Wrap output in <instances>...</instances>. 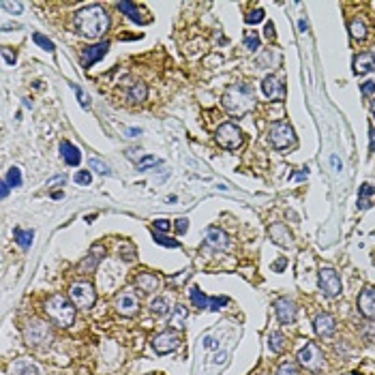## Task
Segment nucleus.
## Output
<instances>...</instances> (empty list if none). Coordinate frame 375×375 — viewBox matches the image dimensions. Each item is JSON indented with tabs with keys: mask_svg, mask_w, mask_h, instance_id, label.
Segmentation results:
<instances>
[{
	"mask_svg": "<svg viewBox=\"0 0 375 375\" xmlns=\"http://www.w3.org/2000/svg\"><path fill=\"white\" fill-rule=\"evenodd\" d=\"M11 373L13 375H39V369L30 360H17L11 365Z\"/></svg>",
	"mask_w": 375,
	"mask_h": 375,
	"instance_id": "393cba45",
	"label": "nucleus"
},
{
	"mask_svg": "<svg viewBox=\"0 0 375 375\" xmlns=\"http://www.w3.org/2000/svg\"><path fill=\"white\" fill-rule=\"evenodd\" d=\"M116 7H118V11H122V13H125L127 17L135 20L137 24H146V20H142V17H139V7H135L133 2H127V0H122V2H118Z\"/></svg>",
	"mask_w": 375,
	"mask_h": 375,
	"instance_id": "a878e982",
	"label": "nucleus"
},
{
	"mask_svg": "<svg viewBox=\"0 0 375 375\" xmlns=\"http://www.w3.org/2000/svg\"><path fill=\"white\" fill-rule=\"evenodd\" d=\"M270 238H272V242L279 244V247H290L292 244V234L283 223H277V225L270 227Z\"/></svg>",
	"mask_w": 375,
	"mask_h": 375,
	"instance_id": "412c9836",
	"label": "nucleus"
},
{
	"mask_svg": "<svg viewBox=\"0 0 375 375\" xmlns=\"http://www.w3.org/2000/svg\"><path fill=\"white\" fill-rule=\"evenodd\" d=\"M189 294H191V302H193V307H197V309H208L210 298H208V296H204L200 288H191V290H189Z\"/></svg>",
	"mask_w": 375,
	"mask_h": 375,
	"instance_id": "c756f323",
	"label": "nucleus"
},
{
	"mask_svg": "<svg viewBox=\"0 0 375 375\" xmlns=\"http://www.w3.org/2000/svg\"><path fill=\"white\" fill-rule=\"evenodd\" d=\"M204 242H206L210 249L221 251V249L227 247V242H230V240H227V234H225V232L216 230V227H210V230L206 232V238H204Z\"/></svg>",
	"mask_w": 375,
	"mask_h": 375,
	"instance_id": "a211bd4d",
	"label": "nucleus"
},
{
	"mask_svg": "<svg viewBox=\"0 0 375 375\" xmlns=\"http://www.w3.org/2000/svg\"><path fill=\"white\" fill-rule=\"evenodd\" d=\"M2 58H4V62H7V64H15V60H17L15 56H11L9 48H4V50H2Z\"/></svg>",
	"mask_w": 375,
	"mask_h": 375,
	"instance_id": "8fccbe9b",
	"label": "nucleus"
},
{
	"mask_svg": "<svg viewBox=\"0 0 375 375\" xmlns=\"http://www.w3.org/2000/svg\"><path fill=\"white\" fill-rule=\"evenodd\" d=\"M268 142L272 144V148L285 150L296 144V133L288 122H274L270 127V131H268Z\"/></svg>",
	"mask_w": 375,
	"mask_h": 375,
	"instance_id": "39448f33",
	"label": "nucleus"
},
{
	"mask_svg": "<svg viewBox=\"0 0 375 375\" xmlns=\"http://www.w3.org/2000/svg\"><path fill=\"white\" fill-rule=\"evenodd\" d=\"M313 328H315V335H318V337L328 339V337L335 335V330H337V321H335V318H332V315L320 313L318 318H315V321H313Z\"/></svg>",
	"mask_w": 375,
	"mask_h": 375,
	"instance_id": "dca6fc26",
	"label": "nucleus"
},
{
	"mask_svg": "<svg viewBox=\"0 0 375 375\" xmlns=\"http://www.w3.org/2000/svg\"><path fill=\"white\" fill-rule=\"evenodd\" d=\"M13 236H15V242L20 244L22 249H28L32 244V240H34V232L32 230H20V227H17Z\"/></svg>",
	"mask_w": 375,
	"mask_h": 375,
	"instance_id": "cd10ccee",
	"label": "nucleus"
},
{
	"mask_svg": "<svg viewBox=\"0 0 375 375\" xmlns=\"http://www.w3.org/2000/svg\"><path fill=\"white\" fill-rule=\"evenodd\" d=\"M146 97H148V88H146V84H135L129 88V99H131L133 103H144Z\"/></svg>",
	"mask_w": 375,
	"mask_h": 375,
	"instance_id": "c85d7f7f",
	"label": "nucleus"
},
{
	"mask_svg": "<svg viewBox=\"0 0 375 375\" xmlns=\"http://www.w3.org/2000/svg\"><path fill=\"white\" fill-rule=\"evenodd\" d=\"M24 337L30 345H43V343H52V328L50 324L41 320H32L28 321L24 328Z\"/></svg>",
	"mask_w": 375,
	"mask_h": 375,
	"instance_id": "6e6552de",
	"label": "nucleus"
},
{
	"mask_svg": "<svg viewBox=\"0 0 375 375\" xmlns=\"http://www.w3.org/2000/svg\"><path fill=\"white\" fill-rule=\"evenodd\" d=\"M304 178H309V169H302V172H298L292 176V180H304Z\"/></svg>",
	"mask_w": 375,
	"mask_h": 375,
	"instance_id": "603ef678",
	"label": "nucleus"
},
{
	"mask_svg": "<svg viewBox=\"0 0 375 375\" xmlns=\"http://www.w3.org/2000/svg\"><path fill=\"white\" fill-rule=\"evenodd\" d=\"M157 163H159V159H157V157H144V159L142 161H139L137 163V169H139V172H146V169H148L150 165H157Z\"/></svg>",
	"mask_w": 375,
	"mask_h": 375,
	"instance_id": "c03bdc74",
	"label": "nucleus"
},
{
	"mask_svg": "<svg viewBox=\"0 0 375 375\" xmlns=\"http://www.w3.org/2000/svg\"><path fill=\"white\" fill-rule=\"evenodd\" d=\"M75 28L86 39H101L109 28V15L101 4H90L75 13Z\"/></svg>",
	"mask_w": 375,
	"mask_h": 375,
	"instance_id": "f257e3e1",
	"label": "nucleus"
},
{
	"mask_svg": "<svg viewBox=\"0 0 375 375\" xmlns=\"http://www.w3.org/2000/svg\"><path fill=\"white\" fill-rule=\"evenodd\" d=\"M264 17H266L264 9H255V11H251V13L244 17V22H247V24H260V22H264Z\"/></svg>",
	"mask_w": 375,
	"mask_h": 375,
	"instance_id": "4c0bfd02",
	"label": "nucleus"
},
{
	"mask_svg": "<svg viewBox=\"0 0 375 375\" xmlns=\"http://www.w3.org/2000/svg\"><path fill=\"white\" fill-rule=\"evenodd\" d=\"M227 302H230V298H227V296H213V298H210L208 309H210V311H221Z\"/></svg>",
	"mask_w": 375,
	"mask_h": 375,
	"instance_id": "e433bc0d",
	"label": "nucleus"
},
{
	"mask_svg": "<svg viewBox=\"0 0 375 375\" xmlns=\"http://www.w3.org/2000/svg\"><path fill=\"white\" fill-rule=\"evenodd\" d=\"M349 32H351V37H354V39L362 41V39L367 37V26H365V22H362V20H351V22H349Z\"/></svg>",
	"mask_w": 375,
	"mask_h": 375,
	"instance_id": "2f4dec72",
	"label": "nucleus"
},
{
	"mask_svg": "<svg viewBox=\"0 0 375 375\" xmlns=\"http://www.w3.org/2000/svg\"><path fill=\"white\" fill-rule=\"evenodd\" d=\"M268 345H270V349L274 351V354H283L285 345H288L285 335L283 332H270V337H268Z\"/></svg>",
	"mask_w": 375,
	"mask_h": 375,
	"instance_id": "bb28decb",
	"label": "nucleus"
},
{
	"mask_svg": "<svg viewBox=\"0 0 375 375\" xmlns=\"http://www.w3.org/2000/svg\"><path fill=\"white\" fill-rule=\"evenodd\" d=\"M139 309V300L135 296V292L133 290H125L120 292L118 296H116V311H118L120 315H125V318H131V315H135Z\"/></svg>",
	"mask_w": 375,
	"mask_h": 375,
	"instance_id": "9b49d317",
	"label": "nucleus"
},
{
	"mask_svg": "<svg viewBox=\"0 0 375 375\" xmlns=\"http://www.w3.org/2000/svg\"><path fill=\"white\" fill-rule=\"evenodd\" d=\"M371 197H375V187H371L369 183H365V185L360 187V191H358V210L371 208V204H373Z\"/></svg>",
	"mask_w": 375,
	"mask_h": 375,
	"instance_id": "b1692460",
	"label": "nucleus"
},
{
	"mask_svg": "<svg viewBox=\"0 0 375 375\" xmlns=\"http://www.w3.org/2000/svg\"><path fill=\"white\" fill-rule=\"evenodd\" d=\"M358 311L369 320H375V288L367 285L358 294Z\"/></svg>",
	"mask_w": 375,
	"mask_h": 375,
	"instance_id": "4468645a",
	"label": "nucleus"
},
{
	"mask_svg": "<svg viewBox=\"0 0 375 375\" xmlns=\"http://www.w3.org/2000/svg\"><path fill=\"white\" fill-rule=\"evenodd\" d=\"M150 311H152V313H157V315H165V313H169V300H167L165 296L155 298V300L150 302Z\"/></svg>",
	"mask_w": 375,
	"mask_h": 375,
	"instance_id": "7c9ffc66",
	"label": "nucleus"
},
{
	"mask_svg": "<svg viewBox=\"0 0 375 375\" xmlns=\"http://www.w3.org/2000/svg\"><path fill=\"white\" fill-rule=\"evenodd\" d=\"M371 152H375V129L371 131Z\"/></svg>",
	"mask_w": 375,
	"mask_h": 375,
	"instance_id": "bf43d9fd",
	"label": "nucleus"
},
{
	"mask_svg": "<svg viewBox=\"0 0 375 375\" xmlns=\"http://www.w3.org/2000/svg\"><path fill=\"white\" fill-rule=\"evenodd\" d=\"M298 28H300V32H307V22L300 20V24H298Z\"/></svg>",
	"mask_w": 375,
	"mask_h": 375,
	"instance_id": "052dcab7",
	"label": "nucleus"
},
{
	"mask_svg": "<svg viewBox=\"0 0 375 375\" xmlns=\"http://www.w3.org/2000/svg\"><path fill=\"white\" fill-rule=\"evenodd\" d=\"M107 50H109V41H99V43H95V45L84 48V54H81V62H84V67H92L97 60H101V58L107 54Z\"/></svg>",
	"mask_w": 375,
	"mask_h": 375,
	"instance_id": "2eb2a0df",
	"label": "nucleus"
},
{
	"mask_svg": "<svg viewBox=\"0 0 375 375\" xmlns=\"http://www.w3.org/2000/svg\"><path fill=\"white\" fill-rule=\"evenodd\" d=\"M187 320H189V311H187V307H183V304H176L174 311L169 313V321H167V324L180 330V328L187 326Z\"/></svg>",
	"mask_w": 375,
	"mask_h": 375,
	"instance_id": "5701e85b",
	"label": "nucleus"
},
{
	"mask_svg": "<svg viewBox=\"0 0 375 375\" xmlns=\"http://www.w3.org/2000/svg\"><path fill=\"white\" fill-rule=\"evenodd\" d=\"M152 238H155V242L161 244V247H169V249H178L180 247V242L176 238H167V236H163V234L155 232V236H152Z\"/></svg>",
	"mask_w": 375,
	"mask_h": 375,
	"instance_id": "f704fd0d",
	"label": "nucleus"
},
{
	"mask_svg": "<svg viewBox=\"0 0 375 375\" xmlns=\"http://www.w3.org/2000/svg\"><path fill=\"white\" fill-rule=\"evenodd\" d=\"M274 313H277V320L281 324L290 326V324H294V320H296V304L292 302L290 298H279V300L274 302Z\"/></svg>",
	"mask_w": 375,
	"mask_h": 375,
	"instance_id": "ddd939ff",
	"label": "nucleus"
},
{
	"mask_svg": "<svg viewBox=\"0 0 375 375\" xmlns=\"http://www.w3.org/2000/svg\"><path fill=\"white\" fill-rule=\"evenodd\" d=\"M264 34H266L268 39H274V24H272V22H268V24H266V30H264Z\"/></svg>",
	"mask_w": 375,
	"mask_h": 375,
	"instance_id": "3c124183",
	"label": "nucleus"
},
{
	"mask_svg": "<svg viewBox=\"0 0 375 375\" xmlns=\"http://www.w3.org/2000/svg\"><path fill=\"white\" fill-rule=\"evenodd\" d=\"M60 155H62V159L67 165H80V161H81V152L78 146H73L71 142H62L60 144Z\"/></svg>",
	"mask_w": 375,
	"mask_h": 375,
	"instance_id": "aec40b11",
	"label": "nucleus"
},
{
	"mask_svg": "<svg viewBox=\"0 0 375 375\" xmlns=\"http://www.w3.org/2000/svg\"><path fill=\"white\" fill-rule=\"evenodd\" d=\"M71 88L75 90V95H78V101H80L81 107H84V109L90 107V101H88V95H84V90H81V88H80L78 84H71Z\"/></svg>",
	"mask_w": 375,
	"mask_h": 375,
	"instance_id": "79ce46f5",
	"label": "nucleus"
},
{
	"mask_svg": "<svg viewBox=\"0 0 375 375\" xmlns=\"http://www.w3.org/2000/svg\"><path fill=\"white\" fill-rule=\"evenodd\" d=\"M277 375H300V369H298L296 362L285 360V362H281V367H279Z\"/></svg>",
	"mask_w": 375,
	"mask_h": 375,
	"instance_id": "72a5a7b5",
	"label": "nucleus"
},
{
	"mask_svg": "<svg viewBox=\"0 0 375 375\" xmlns=\"http://www.w3.org/2000/svg\"><path fill=\"white\" fill-rule=\"evenodd\" d=\"M330 163H332V167H335L337 172H341V169H343V163L339 161V157H332V159H330Z\"/></svg>",
	"mask_w": 375,
	"mask_h": 375,
	"instance_id": "864d4df0",
	"label": "nucleus"
},
{
	"mask_svg": "<svg viewBox=\"0 0 375 375\" xmlns=\"http://www.w3.org/2000/svg\"><path fill=\"white\" fill-rule=\"evenodd\" d=\"M32 41L39 45V48H43L45 52H54V43L45 37V34H41V32H32Z\"/></svg>",
	"mask_w": 375,
	"mask_h": 375,
	"instance_id": "c9c22d12",
	"label": "nucleus"
},
{
	"mask_svg": "<svg viewBox=\"0 0 375 375\" xmlns=\"http://www.w3.org/2000/svg\"><path fill=\"white\" fill-rule=\"evenodd\" d=\"M9 191H11V185L7 183V180H4V183H2V197H7Z\"/></svg>",
	"mask_w": 375,
	"mask_h": 375,
	"instance_id": "13d9d810",
	"label": "nucleus"
},
{
	"mask_svg": "<svg viewBox=\"0 0 375 375\" xmlns=\"http://www.w3.org/2000/svg\"><path fill=\"white\" fill-rule=\"evenodd\" d=\"M262 90H264V95L268 99H272V101H283L285 99V84L277 78V75H266L262 81Z\"/></svg>",
	"mask_w": 375,
	"mask_h": 375,
	"instance_id": "f8f14e48",
	"label": "nucleus"
},
{
	"mask_svg": "<svg viewBox=\"0 0 375 375\" xmlns=\"http://www.w3.org/2000/svg\"><path fill=\"white\" fill-rule=\"evenodd\" d=\"M223 107L232 116H244L255 107V92L249 84H232L223 92Z\"/></svg>",
	"mask_w": 375,
	"mask_h": 375,
	"instance_id": "f03ea898",
	"label": "nucleus"
},
{
	"mask_svg": "<svg viewBox=\"0 0 375 375\" xmlns=\"http://www.w3.org/2000/svg\"><path fill=\"white\" fill-rule=\"evenodd\" d=\"M103 255H105V249H103V244H92L90 253H88V260H84V262H81V268H84V270H90V272H95L97 264L103 260Z\"/></svg>",
	"mask_w": 375,
	"mask_h": 375,
	"instance_id": "4be33fe9",
	"label": "nucleus"
},
{
	"mask_svg": "<svg viewBox=\"0 0 375 375\" xmlns=\"http://www.w3.org/2000/svg\"><path fill=\"white\" fill-rule=\"evenodd\" d=\"M187 230H189V219H185V216L176 219V232H178V234H185Z\"/></svg>",
	"mask_w": 375,
	"mask_h": 375,
	"instance_id": "49530a36",
	"label": "nucleus"
},
{
	"mask_svg": "<svg viewBox=\"0 0 375 375\" xmlns=\"http://www.w3.org/2000/svg\"><path fill=\"white\" fill-rule=\"evenodd\" d=\"M67 183V176H56V178L48 180V187H56V185H64Z\"/></svg>",
	"mask_w": 375,
	"mask_h": 375,
	"instance_id": "09e8293b",
	"label": "nucleus"
},
{
	"mask_svg": "<svg viewBox=\"0 0 375 375\" xmlns=\"http://www.w3.org/2000/svg\"><path fill=\"white\" fill-rule=\"evenodd\" d=\"M69 298H71V302L78 309L88 311V309L95 307L97 292H95V288H92V283H73L71 290H69Z\"/></svg>",
	"mask_w": 375,
	"mask_h": 375,
	"instance_id": "0eeeda50",
	"label": "nucleus"
},
{
	"mask_svg": "<svg viewBox=\"0 0 375 375\" xmlns=\"http://www.w3.org/2000/svg\"><path fill=\"white\" fill-rule=\"evenodd\" d=\"M375 69V54H371V52H362V54H358L354 58V73L356 75H367L371 73Z\"/></svg>",
	"mask_w": 375,
	"mask_h": 375,
	"instance_id": "f3484780",
	"label": "nucleus"
},
{
	"mask_svg": "<svg viewBox=\"0 0 375 375\" xmlns=\"http://www.w3.org/2000/svg\"><path fill=\"white\" fill-rule=\"evenodd\" d=\"M135 288L146 292V294H150V292H155L159 288V279H157V274H152V272H139L135 277Z\"/></svg>",
	"mask_w": 375,
	"mask_h": 375,
	"instance_id": "6ab92c4d",
	"label": "nucleus"
},
{
	"mask_svg": "<svg viewBox=\"0 0 375 375\" xmlns=\"http://www.w3.org/2000/svg\"><path fill=\"white\" fill-rule=\"evenodd\" d=\"M216 144L221 146V148H225V150H238L240 146L244 144V135H242V131L234 125V122H223L219 129H216Z\"/></svg>",
	"mask_w": 375,
	"mask_h": 375,
	"instance_id": "20e7f679",
	"label": "nucleus"
},
{
	"mask_svg": "<svg viewBox=\"0 0 375 375\" xmlns=\"http://www.w3.org/2000/svg\"><path fill=\"white\" fill-rule=\"evenodd\" d=\"M169 221L167 219H157V221H152V230H155L157 234H163V232H169Z\"/></svg>",
	"mask_w": 375,
	"mask_h": 375,
	"instance_id": "37998d69",
	"label": "nucleus"
},
{
	"mask_svg": "<svg viewBox=\"0 0 375 375\" xmlns=\"http://www.w3.org/2000/svg\"><path fill=\"white\" fill-rule=\"evenodd\" d=\"M318 281H320V290L324 296L335 298V296L341 294L343 283H341V277H339V272L335 268H321Z\"/></svg>",
	"mask_w": 375,
	"mask_h": 375,
	"instance_id": "1a4fd4ad",
	"label": "nucleus"
},
{
	"mask_svg": "<svg viewBox=\"0 0 375 375\" xmlns=\"http://www.w3.org/2000/svg\"><path fill=\"white\" fill-rule=\"evenodd\" d=\"M45 313H48V318L52 324H56V326H60V328H69V326H73V321H75V304L71 300H67L64 296L60 294H54V296H50L48 300H45Z\"/></svg>",
	"mask_w": 375,
	"mask_h": 375,
	"instance_id": "7ed1b4c3",
	"label": "nucleus"
},
{
	"mask_svg": "<svg viewBox=\"0 0 375 375\" xmlns=\"http://www.w3.org/2000/svg\"><path fill=\"white\" fill-rule=\"evenodd\" d=\"M127 133H129V137H137L142 133V129H127Z\"/></svg>",
	"mask_w": 375,
	"mask_h": 375,
	"instance_id": "4d7b16f0",
	"label": "nucleus"
},
{
	"mask_svg": "<svg viewBox=\"0 0 375 375\" xmlns=\"http://www.w3.org/2000/svg\"><path fill=\"white\" fill-rule=\"evenodd\" d=\"M4 180H7V183L13 187V189L22 187V183H24V178H22V169L17 167V165H13V167H11L9 172H7V178H4Z\"/></svg>",
	"mask_w": 375,
	"mask_h": 375,
	"instance_id": "473e14b6",
	"label": "nucleus"
},
{
	"mask_svg": "<svg viewBox=\"0 0 375 375\" xmlns=\"http://www.w3.org/2000/svg\"><path fill=\"white\" fill-rule=\"evenodd\" d=\"M371 112H373V116H375V99H373V103H371Z\"/></svg>",
	"mask_w": 375,
	"mask_h": 375,
	"instance_id": "680f3d73",
	"label": "nucleus"
},
{
	"mask_svg": "<svg viewBox=\"0 0 375 375\" xmlns=\"http://www.w3.org/2000/svg\"><path fill=\"white\" fill-rule=\"evenodd\" d=\"M360 90H362V95H365V97L373 95V92H375V81H373V80H367L365 84L360 86Z\"/></svg>",
	"mask_w": 375,
	"mask_h": 375,
	"instance_id": "de8ad7c7",
	"label": "nucleus"
},
{
	"mask_svg": "<svg viewBox=\"0 0 375 375\" xmlns=\"http://www.w3.org/2000/svg\"><path fill=\"white\" fill-rule=\"evenodd\" d=\"M2 9H4V11H13V13H22V11H24V4H22V2H9V0H2Z\"/></svg>",
	"mask_w": 375,
	"mask_h": 375,
	"instance_id": "a18cd8bd",
	"label": "nucleus"
},
{
	"mask_svg": "<svg viewBox=\"0 0 375 375\" xmlns=\"http://www.w3.org/2000/svg\"><path fill=\"white\" fill-rule=\"evenodd\" d=\"M90 167L95 169V172H99V174H103V176H109V174H112V169H109L107 165H105L103 161H99V159H95V157H92V159H90Z\"/></svg>",
	"mask_w": 375,
	"mask_h": 375,
	"instance_id": "58836bf2",
	"label": "nucleus"
},
{
	"mask_svg": "<svg viewBox=\"0 0 375 375\" xmlns=\"http://www.w3.org/2000/svg\"><path fill=\"white\" fill-rule=\"evenodd\" d=\"M244 45H247V50H251V52H255L260 48V37H257V32H249L247 37H244Z\"/></svg>",
	"mask_w": 375,
	"mask_h": 375,
	"instance_id": "ea45409f",
	"label": "nucleus"
},
{
	"mask_svg": "<svg viewBox=\"0 0 375 375\" xmlns=\"http://www.w3.org/2000/svg\"><path fill=\"white\" fill-rule=\"evenodd\" d=\"M204 348H216V341L213 337H206L204 339Z\"/></svg>",
	"mask_w": 375,
	"mask_h": 375,
	"instance_id": "6e6d98bb",
	"label": "nucleus"
},
{
	"mask_svg": "<svg viewBox=\"0 0 375 375\" xmlns=\"http://www.w3.org/2000/svg\"><path fill=\"white\" fill-rule=\"evenodd\" d=\"M285 264H288V260H285V257H281V260H279L277 264H274V270L281 272V270H283V268H285Z\"/></svg>",
	"mask_w": 375,
	"mask_h": 375,
	"instance_id": "5fc2aeb1",
	"label": "nucleus"
},
{
	"mask_svg": "<svg viewBox=\"0 0 375 375\" xmlns=\"http://www.w3.org/2000/svg\"><path fill=\"white\" fill-rule=\"evenodd\" d=\"M298 365H302L307 371H311V373H320L321 369L326 367L324 351H321L315 343H307L300 351H298Z\"/></svg>",
	"mask_w": 375,
	"mask_h": 375,
	"instance_id": "423d86ee",
	"label": "nucleus"
},
{
	"mask_svg": "<svg viewBox=\"0 0 375 375\" xmlns=\"http://www.w3.org/2000/svg\"><path fill=\"white\" fill-rule=\"evenodd\" d=\"M75 183L88 187V185L92 183V176H90V172H88V169H80V172L75 174Z\"/></svg>",
	"mask_w": 375,
	"mask_h": 375,
	"instance_id": "a19ab883",
	"label": "nucleus"
},
{
	"mask_svg": "<svg viewBox=\"0 0 375 375\" xmlns=\"http://www.w3.org/2000/svg\"><path fill=\"white\" fill-rule=\"evenodd\" d=\"M180 343H183V337L176 330H165L152 339V348H155L157 354H169V351L178 349Z\"/></svg>",
	"mask_w": 375,
	"mask_h": 375,
	"instance_id": "9d476101",
	"label": "nucleus"
}]
</instances>
